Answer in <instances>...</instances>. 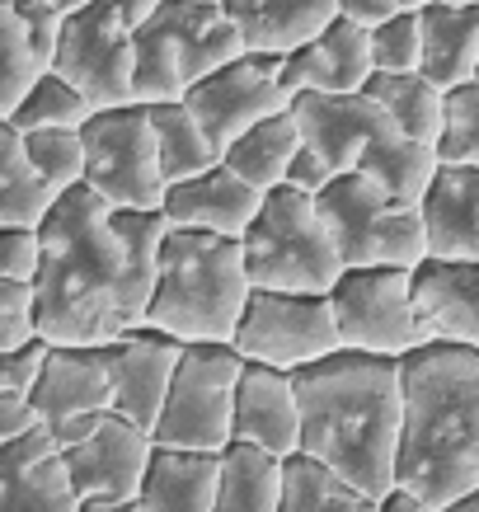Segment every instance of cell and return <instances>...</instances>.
Returning a JSON list of instances; mask_svg holds the SVG:
<instances>
[{
  "instance_id": "ffe728a7",
  "label": "cell",
  "mask_w": 479,
  "mask_h": 512,
  "mask_svg": "<svg viewBox=\"0 0 479 512\" xmlns=\"http://www.w3.org/2000/svg\"><path fill=\"white\" fill-rule=\"evenodd\" d=\"M296 437H301V423H296L292 376L245 362L231 400V442H245V447H259L287 461L296 456Z\"/></svg>"
},
{
  "instance_id": "30bf717a",
  "label": "cell",
  "mask_w": 479,
  "mask_h": 512,
  "mask_svg": "<svg viewBox=\"0 0 479 512\" xmlns=\"http://www.w3.org/2000/svg\"><path fill=\"white\" fill-rule=\"evenodd\" d=\"M329 315L343 353L395 357L423 348L409 301V268H348L329 287Z\"/></svg>"
},
{
  "instance_id": "8fae6325",
  "label": "cell",
  "mask_w": 479,
  "mask_h": 512,
  "mask_svg": "<svg viewBox=\"0 0 479 512\" xmlns=\"http://www.w3.org/2000/svg\"><path fill=\"white\" fill-rule=\"evenodd\" d=\"M231 348L240 362L292 376L310 362H325L329 353H339V334H334V315H329L325 296L249 292Z\"/></svg>"
},
{
  "instance_id": "836d02e7",
  "label": "cell",
  "mask_w": 479,
  "mask_h": 512,
  "mask_svg": "<svg viewBox=\"0 0 479 512\" xmlns=\"http://www.w3.org/2000/svg\"><path fill=\"white\" fill-rule=\"evenodd\" d=\"M52 202L57 198L33 179L29 160H24V137L10 123H0V226H33L38 231V221L47 217Z\"/></svg>"
},
{
  "instance_id": "c3c4849f",
  "label": "cell",
  "mask_w": 479,
  "mask_h": 512,
  "mask_svg": "<svg viewBox=\"0 0 479 512\" xmlns=\"http://www.w3.org/2000/svg\"><path fill=\"white\" fill-rule=\"evenodd\" d=\"M376 512H433V508H428L418 494H409V489H400V484H390L386 494L376 498Z\"/></svg>"
},
{
  "instance_id": "f5cc1de1",
  "label": "cell",
  "mask_w": 479,
  "mask_h": 512,
  "mask_svg": "<svg viewBox=\"0 0 479 512\" xmlns=\"http://www.w3.org/2000/svg\"><path fill=\"white\" fill-rule=\"evenodd\" d=\"M395 5H400V10H414V15H418V10H423V5H433V0H395Z\"/></svg>"
},
{
  "instance_id": "f1b7e54d",
  "label": "cell",
  "mask_w": 479,
  "mask_h": 512,
  "mask_svg": "<svg viewBox=\"0 0 479 512\" xmlns=\"http://www.w3.org/2000/svg\"><path fill=\"white\" fill-rule=\"evenodd\" d=\"M296 146V123L292 113H273V118H263L245 132V137H235L226 151H221V165L235 174V179H245L254 193H268V188L282 184V174L292 165Z\"/></svg>"
},
{
  "instance_id": "9a60e30c",
  "label": "cell",
  "mask_w": 479,
  "mask_h": 512,
  "mask_svg": "<svg viewBox=\"0 0 479 512\" xmlns=\"http://www.w3.org/2000/svg\"><path fill=\"white\" fill-rule=\"evenodd\" d=\"M146 456H151V437L109 414L80 447L62 451V466L80 503H137Z\"/></svg>"
},
{
  "instance_id": "5b68a950",
  "label": "cell",
  "mask_w": 479,
  "mask_h": 512,
  "mask_svg": "<svg viewBox=\"0 0 479 512\" xmlns=\"http://www.w3.org/2000/svg\"><path fill=\"white\" fill-rule=\"evenodd\" d=\"M245 52L217 0H160L132 33V104H179L198 80Z\"/></svg>"
},
{
  "instance_id": "f35d334b",
  "label": "cell",
  "mask_w": 479,
  "mask_h": 512,
  "mask_svg": "<svg viewBox=\"0 0 479 512\" xmlns=\"http://www.w3.org/2000/svg\"><path fill=\"white\" fill-rule=\"evenodd\" d=\"M371 76H414L418 71V15L400 10L367 33Z\"/></svg>"
},
{
  "instance_id": "ac0fdd59",
  "label": "cell",
  "mask_w": 479,
  "mask_h": 512,
  "mask_svg": "<svg viewBox=\"0 0 479 512\" xmlns=\"http://www.w3.org/2000/svg\"><path fill=\"white\" fill-rule=\"evenodd\" d=\"M367 76V33L343 24V19H329L310 43L292 47L278 62V90L287 99H296V94H357L367 85Z\"/></svg>"
},
{
  "instance_id": "f546056e",
  "label": "cell",
  "mask_w": 479,
  "mask_h": 512,
  "mask_svg": "<svg viewBox=\"0 0 479 512\" xmlns=\"http://www.w3.org/2000/svg\"><path fill=\"white\" fill-rule=\"evenodd\" d=\"M151 118V141H155V165H160V179L165 188L184 184V179H198L217 165V151L212 141L202 137V127L193 123V113L184 104H151L146 109Z\"/></svg>"
},
{
  "instance_id": "83f0119b",
  "label": "cell",
  "mask_w": 479,
  "mask_h": 512,
  "mask_svg": "<svg viewBox=\"0 0 479 512\" xmlns=\"http://www.w3.org/2000/svg\"><path fill=\"white\" fill-rule=\"evenodd\" d=\"M282 498V461L259 447L231 442L221 451L217 498L212 512H278Z\"/></svg>"
},
{
  "instance_id": "4316f807",
  "label": "cell",
  "mask_w": 479,
  "mask_h": 512,
  "mask_svg": "<svg viewBox=\"0 0 479 512\" xmlns=\"http://www.w3.org/2000/svg\"><path fill=\"white\" fill-rule=\"evenodd\" d=\"M217 470H221V451L151 447L137 508L141 512H212Z\"/></svg>"
},
{
  "instance_id": "e0dca14e",
  "label": "cell",
  "mask_w": 479,
  "mask_h": 512,
  "mask_svg": "<svg viewBox=\"0 0 479 512\" xmlns=\"http://www.w3.org/2000/svg\"><path fill=\"white\" fill-rule=\"evenodd\" d=\"M409 301L423 343H451L479 353V259H423L409 268Z\"/></svg>"
},
{
  "instance_id": "b9f144b4",
  "label": "cell",
  "mask_w": 479,
  "mask_h": 512,
  "mask_svg": "<svg viewBox=\"0 0 479 512\" xmlns=\"http://www.w3.org/2000/svg\"><path fill=\"white\" fill-rule=\"evenodd\" d=\"M38 273V231L33 226H0V282H24Z\"/></svg>"
},
{
  "instance_id": "ba28073f",
  "label": "cell",
  "mask_w": 479,
  "mask_h": 512,
  "mask_svg": "<svg viewBox=\"0 0 479 512\" xmlns=\"http://www.w3.org/2000/svg\"><path fill=\"white\" fill-rule=\"evenodd\" d=\"M240 357L231 343H188L170 376L151 447L226 451L231 447V400L240 381Z\"/></svg>"
},
{
  "instance_id": "db71d44e",
  "label": "cell",
  "mask_w": 479,
  "mask_h": 512,
  "mask_svg": "<svg viewBox=\"0 0 479 512\" xmlns=\"http://www.w3.org/2000/svg\"><path fill=\"white\" fill-rule=\"evenodd\" d=\"M447 5H479V0H447Z\"/></svg>"
},
{
  "instance_id": "d590c367",
  "label": "cell",
  "mask_w": 479,
  "mask_h": 512,
  "mask_svg": "<svg viewBox=\"0 0 479 512\" xmlns=\"http://www.w3.org/2000/svg\"><path fill=\"white\" fill-rule=\"evenodd\" d=\"M437 165L479 170V80L442 94V132L433 141Z\"/></svg>"
},
{
  "instance_id": "8d00e7d4",
  "label": "cell",
  "mask_w": 479,
  "mask_h": 512,
  "mask_svg": "<svg viewBox=\"0 0 479 512\" xmlns=\"http://www.w3.org/2000/svg\"><path fill=\"white\" fill-rule=\"evenodd\" d=\"M24 160H29L33 179H38L52 198H62V193L85 184L80 132H24Z\"/></svg>"
},
{
  "instance_id": "6da1fadb",
  "label": "cell",
  "mask_w": 479,
  "mask_h": 512,
  "mask_svg": "<svg viewBox=\"0 0 479 512\" xmlns=\"http://www.w3.org/2000/svg\"><path fill=\"white\" fill-rule=\"evenodd\" d=\"M296 456L320 461L339 480L381 498L395 484L400 442V362L367 353H329L292 372Z\"/></svg>"
},
{
  "instance_id": "52a82bcc",
  "label": "cell",
  "mask_w": 479,
  "mask_h": 512,
  "mask_svg": "<svg viewBox=\"0 0 479 512\" xmlns=\"http://www.w3.org/2000/svg\"><path fill=\"white\" fill-rule=\"evenodd\" d=\"M343 273L348 268H418L428 259L418 207L386 198L362 174H334L315 198Z\"/></svg>"
},
{
  "instance_id": "4fadbf2b",
  "label": "cell",
  "mask_w": 479,
  "mask_h": 512,
  "mask_svg": "<svg viewBox=\"0 0 479 512\" xmlns=\"http://www.w3.org/2000/svg\"><path fill=\"white\" fill-rule=\"evenodd\" d=\"M278 62L282 57H259V52H240L235 62L198 80L193 90L179 99L193 123L202 127V137L212 141V151H226L235 137H245L254 123L287 113V94L278 90Z\"/></svg>"
},
{
  "instance_id": "f6af8a7d",
  "label": "cell",
  "mask_w": 479,
  "mask_h": 512,
  "mask_svg": "<svg viewBox=\"0 0 479 512\" xmlns=\"http://www.w3.org/2000/svg\"><path fill=\"white\" fill-rule=\"evenodd\" d=\"M390 15H400L395 0H334V19H343V24H353V29H362V33H371L376 24H386Z\"/></svg>"
},
{
  "instance_id": "7402d4cb",
  "label": "cell",
  "mask_w": 479,
  "mask_h": 512,
  "mask_svg": "<svg viewBox=\"0 0 479 512\" xmlns=\"http://www.w3.org/2000/svg\"><path fill=\"white\" fill-rule=\"evenodd\" d=\"M418 221H423L428 259L475 264L479 259V170L437 165L428 193L418 198Z\"/></svg>"
},
{
  "instance_id": "603a6c76",
  "label": "cell",
  "mask_w": 479,
  "mask_h": 512,
  "mask_svg": "<svg viewBox=\"0 0 479 512\" xmlns=\"http://www.w3.org/2000/svg\"><path fill=\"white\" fill-rule=\"evenodd\" d=\"M80 498L66 480L62 451L43 428L0 447V512H76Z\"/></svg>"
},
{
  "instance_id": "d4e9b609",
  "label": "cell",
  "mask_w": 479,
  "mask_h": 512,
  "mask_svg": "<svg viewBox=\"0 0 479 512\" xmlns=\"http://www.w3.org/2000/svg\"><path fill=\"white\" fill-rule=\"evenodd\" d=\"M109 231H113V259H118V315H123V334H127V329L141 325V315L151 306L170 221L160 212H109Z\"/></svg>"
},
{
  "instance_id": "60d3db41",
  "label": "cell",
  "mask_w": 479,
  "mask_h": 512,
  "mask_svg": "<svg viewBox=\"0 0 479 512\" xmlns=\"http://www.w3.org/2000/svg\"><path fill=\"white\" fill-rule=\"evenodd\" d=\"M33 339V296L24 282H0V353Z\"/></svg>"
},
{
  "instance_id": "7bdbcfd3",
  "label": "cell",
  "mask_w": 479,
  "mask_h": 512,
  "mask_svg": "<svg viewBox=\"0 0 479 512\" xmlns=\"http://www.w3.org/2000/svg\"><path fill=\"white\" fill-rule=\"evenodd\" d=\"M43 357H47V343L43 339H29L24 348L0 353V395H29L33 381H38Z\"/></svg>"
},
{
  "instance_id": "74e56055",
  "label": "cell",
  "mask_w": 479,
  "mask_h": 512,
  "mask_svg": "<svg viewBox=\"0 0 479 512\" xmlns=\"http://www.w3.org/2000/svg\"><path fill=\"white\" fill-rule=\"evenodd\" d=\"M38 80L33 52L19 33V19L10 10V0H0V123L15 113V104L29 94V85Z\"/></svg>"
},
{
  "instance_id": "8992f818",
  "label": "cell",
  "mask_w": 479,
  "mask_h": 512,
  "mask_svg": "<svg viewBox=\"0 0 479 512\" xmlns=\"http://www.w3.org/2000/svg\"><path fill=\"white\" fill-rule=\"evenodd\" d=\"M249 292H292V296H329L343 264L334 254L315 198L278 184L259 198V212L240 235Z\"/></svg>"
},
{
  "instance_id": "4dcf8cb0",
  "label": "cell",
  "mask_w": 479,
  "mask_h": 512,
  "mask_svg": "<svg viewBox=\"0 0 479 512\" xmlns=\"http://www.w3.org/2000/svg\"><path fill=\"white\" fill-rule=\"evenodd\" d=\"M362 94L386 113L400 137L418 141V146H433L442 132V90H433L418 71L414 76H367Z\"/></svg>"
},
{
  "instance_id": "5bb4252c",
  "label": "cell",
  "mask_w": 479,
  "mask_h": 512,
  "mask_svg": "<svg viewBox=\"0 0 479 512\" xmlns=\"http://www.w3.org/2000/svg\"><path fill=\"white\" fill-rule=\"evenodd\" d=\"M296 137L306 151L325 160L334 174H353L376 141H386L395 127L367 94H296L287 99Z\"/></svg>"
},
{
  "instance_id": "11a10c76",
  "label": "cell",
  "mask_w": 479,
  "mask_h": 512,
  "mask_svg": "<svg viewBox=\"0 0 479 512\" xmlns=\"http://www.w3.org/2000/svg\"><path fill=\"white\" fill-rule=\"evenodd\" d=\"M475 80H479V71H475Z\"/></svg>"
},
{
  "instance_id": "7dc6e473",
  "label": "cell",
  "mask_w": 479,
  "mask_h": 512,
  "mask_svg": "<svg viewBox=\"0 0 479 512\" xmlns=\"http://www.w3.org/2000/svg\"><path fill=\"white\" fill-rule=\"evenodd\" d=\"M113 10H118V19H123V29L127 33H137L146 19L160 10V0H109Z\"/></svg>"
},
{
  "instance_id": "7c38bea8",
  "label": "cell",
  "mask_w": 479,
  "mask_h": 512,
  "mask_svg": "<svg viewBox=\"0 0 479 512\" xmlns=\"http://www.w3.org/2000/svg\"><path fill=\"white\" fill-rule=\"evenodd\" d=\"M47 71L62 76L90 113L132 104V33L109 0H94L90 10L66 19Z\"/></svg>"
},
{
  "instance_id": "816d5d0a",
  "label": "cell",
  "mask_w": 479,
  "mask_h": 512,
  "mask_svg": "<svg viewBox=\"0 0 479 512\" xmlns=\"http://www.w3.org/2000/svg\"><path fill=\"white\" fill-rule=\"evenodd\" d=\"M437 512H479V489H470L465 498H456V503H447V508H437Z\"/></svg>"
},
{
  "instance_id": "7a4b0ae2",
  "label": "cell",
  "mask_w": 479,
  "mask_h": 512,
  "mask_svg": "<svg viewBox=\"0 0 479 512\" xmlns=\"http://www.w3.org/2000/svg\"><path fill=\"white\" fill-rule=\"evenodd\" d=\"M395 484L428 508L479 489V353L423 343L400 357Z\"/></svg>"
},
{
  "instance_id": "ab89813d",
  "label": "cell",
  "mask_w": 479,
  "mask_h": 512,
  "mask_svg": "<svg viewBox=\"0 0 479 512\" xmlns=\"http://www.w3.org/2000/svg\"><path fill=\"white\" fill-rule=\"evenodd\" d=\"M10 10H15L19 33H24V43H29V52H33V66H38V71H47V62H52V52H57V38H62L66 19L57 15L52 5H43V0H10Z\"/></svg>"
},
{
  "instance_id": "bcb514c9",
  "label": "cell",
  "mask_w": 479,
  "mask_h": 512,
  "mask_svg": "<svg viewBox=\"0 0 479 512\" xmlns=\"http://www.w3.org/2000/svg\"><path fill=\"white\" fill-rule=\"evenodd\" d=\"M33 428H38V419H33V409H29V395H0V447L19 442Z\"/></svg>"
},
{
  "instance_id": "d6a6232c",
  "label": "cell",
  "mask_w": 479,
  "mask_h": 512,
  "mask_svg": "<svg viewBox=\"0 0 479 512\" xmlns=\"http://www.w3.org/2000/svg\"><path fill=\"white\" fill-rule=\"evenodd\" d=\"M278 512H376V498L339 480L334 470L306 456H287L282 461V498Z\"/></svg>"
},
{
  "instance_id": "ee69618b",
  "label": "cell",
  "mask_w": 479,
  "mask_h": 512,
  "mask_svg": "<svg viewBox=\"0 0 479 512\" xmlns=\"http://www.w3.org/2000/svg\"><path fill=\"white\" fill-rule=\"evenodd\" d=\"M329 179H334V170H329L315 151H306V146H296L292 165H287V174H282V184L296 188V193H306V198H320Z\"/></svg>"
},
{
  "instance_id": "1f68e13d",
  "label": "cell",
  "mask_w": 479,
  "mask_h": 512,
  "mask_svg": "<svg viewBox=\"0 0 479 512\" xmlns=\"http://www.w3.org/2000/svg\"><path fill=\"white\" fill-rule=\"evenodd\" d=\"M353 174L371 179L386 198L404 202V207H418V198L428 193V184H433V174H437V156H433V146H418V141L390 132L386 141H376L367 156H362V165Z\"/></svg>"
},
{
  "instance_id": "681fc988",
  "label": "cell",
  "mask_w": 479,
  "mask_h": 512,
  "mask_svg": "<svg viewBox=\"0 0 479 512\" xmlns=\"http://www.w3.org/2000/svg\"><path fill=\"white\" fill-rule=\"evenodd\" d=\"M43 5H52L62 19H71V15H80V10H90L94 0H43Z\"/></svg>"
},
{
  "instance_id": "9c48e42d",
  "label": "cell",
  "mask_w": 479,
  "mask_h": 512,
  "mask_svg": "<svg viewBox=\"0 0 479 512\" xmlns=\"http://www.w3.org/2000/svg\"><path fill=\"white\" fill-rule=\"evenodd\" d=\"M85 151V184L109 212H160L165 179L155 165L151 118L141 104L90 113L80 127Z\"/></svg>"
},
{
  "instance_id": "d6986e66",
  "label": "cell",
  "mask_w": 479,
  "mask_h": 512,
  "mask_svg": "<svg viewBox=\"0 0 479 512\" xmlns=\"http://www.w3.org/2000/svg\"><path fill=\"white\" fill-rule=\"evenodd\" d=\"M179 343L146 334V329H127L123 339L113 343V404L109 414H118L123 423L141 428L151 437L155 419H160V404L170 390V376L179 367Z\"/></svg>"
},
{
  "instance_id": "277c9868",
  "label": "cell",
  "mask_w": 479,
  "mask_h": 512,
  "mask_svg": "<svg viewBox=\"0 0 479 512\" xmlns=\"http://www.w3.org/2000/svg\"><path fill=\"white\" fill-rule=\"evenodd\" d=\"M249 301L240 240L207 231H174L160 249V278H155L151 306L141 315L146 334L179 343H231L240 311Z\"/></svg>"
},
{
  "instance_id": "44dd1931",
  "label": "cell",
  "mask_w": 479,
  "mask_h": 512,
  "mask_svg": "<svg viewBox=\"0 0 479 512\" xmlns=\"http://www.w3.org/2000/svg\"><path fill=\"white\" fill-rule=\"evenodd\" d=\"M259 198L245 179H235L226 165H212L198 179H184V184H170L165 198H160V217L170 221L174 231H207V235H226V240H240L249 231V221L259 212Z\"/></svg>"
},
{
  "instance_id": "cb8c5ba5",
  "label": "cell",
  "mask_w": 479,
  "mask_h": 512,
  "mask_svg": "<svg viewBox=\"0 0 479 512\" xmlns=\"http://www.w3.org/2000/svg\"><path fill=\"white\" fill-rule=\"evenodd\" d=\"M479 71V5L433 0L418 10V76L433 90H461Z\"/></svg>"
},
{
  "instance_id": "2e32d148",
  "label": "cell",
  "mask_w": 479,
  "mask_h": 512,
  "mask_svg": "<svg viewBox=\"0 0 479 512\" xmlns=\"http://www.w3.org/2000/svg\"><path fill=\"white\" fill-rule=\"evenodd\" d=\"M113 404V343L104 348H47L29 409L38 428H62L71 419L109 414Z\"/></svg>"
},
{
  "instance_id": "f907efd6",
  "label": "cell",
  "mask_w": 479,
  "mask_h": 512,
  "mask_svg": "<svg viewBox=\"0 0 479 512\" xmlns=\"http://www.w3.org/2000/svg\"><path fill=\"white\" fill-rule=\"evenodd\" d=\"M76 512H141L137 503H80Z\"/></svg>"
},
{
  "instance_id": "e575fe53",
  "label": "cell",
  "mask_w": 479,
  "mask_h": 512,
  "mask_svg": "<svg viewBox=\"0 0 479 512\" xmlns=\"http://www.w3.org/2000/svg\"><path fill=\"white\" fill-rule=\"evenodd\" d=\"M85 118H90V104H85L62 76L38 71V80L29 85V94L19 99L15 113H10L5 123L24 137V132H80Z\"/></svg>"
},
{
  "instance_id": "484cf974",
  "label": "cell",
  "mask_w": 479,
  "mask_h": 512,
  "mask_svg": "<svg viewBox=\"0 0 479 512\" xmlns=\"http://www.w3.org/2000/svg\"><path fill=\"white\" fill-rule=\"evenodd\" d=\"M217 5L235 24L245 52L259 57H287L334 19V0H217Z\"/></svg>"
},
{
  "instance_id": "3957f363",
  "label": "cell",
  "mask_w": 479,
  "mask_h": 512,
  "mask_svg": "<svg viewBox=\"0 0 479 512\" xmlns=\"http://www.w3.org/2000/svg\"><path fill=\"white\" fill-rule=\"evenodd\" d=\"M33 339L47 348H104L123 339L118 315V259L109 207L90 188H71L38 221Z\"/></svg>"
}]
</instances>
